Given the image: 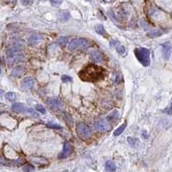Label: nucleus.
I'll list each match as a JSON object with an SVG mask.
<instances>
[{"instance_id": "nucleus-1", "label": "nucleus", "mask_w": 172, "mask_h": 172, "mask_svg": "<svg viewBox=\"0 0 172 172\" xmlns=\"http://www.w3.org/2000/svg\"><path fill=\"white\" fill-rule=\"evenodd\" d=\"M105 75L106 71L104 68L94 64L87 65L79 72V77L82 80L90 83H96L103 79Z\"/></svg>"}, {"instance_id": "nucleus-2", "label": "nucleus", "mask_w": 172, "mask_h": 172, "mask_svg": "<svg viewBox=\"0 0 172 172\" xmlns=\"http://www.w3.org/2000/svg\"><path fill=\"white\" fill-rule=\"evenodd\" d=\"M134 53L138 60L145 66H148L150 65V52L147 48L145 47H138L134 50Z\"/></svg>"}, {"instance_id": "nucleus-3", "label": "nucleus", "mask_w": 172, "mask_h": 172, "mask_svg": "<svg viewBox=\"0 0 172 172\" xmlns=\"http://www.w3.org/2000/svg\"><path fill=\"white\" fill-rule=\"evenodd\" d=\"M90 42L84 38H75L72 39L68 46V49L70 51H75L78 49H84L88 47Z\"/></svg>"}, {"instance_id": "nucleus-4", "label": "nucleus", "mask_w": 172, "mask_h": 172, "mask_svg": "<svg viewBox=\"0 0 172 172\" xmlns=\"http://www.w3.org/2000/svg\"><path fill=\"white\" fill-rule=\"evenodd\" d=\"M11 109L14 112H16V113H27V114L31 115L32 116L39 117V114L35 110L25 107V105L23 103H14L11 106Z\"/></svg>"}, {"instance_id": "nucleus-5", "label": "nucleus", "mask_w": 172, "mask_h": 172, "mask_svg": "<svg viewBox=\"0 0 172 172\" xmlns=\"http://www.w3.org/2000/svg\"><path fill=\"white\" fill-rule=\"evenodd\" d=\"M77 134L82 140H88L91 136V130L86 124L78 123L77 125Z\"/></svg>"}, {"instance_id": "nucleus-6", "label": "nucleus", "mask_w": 172, "mask_h": 172, "mask_svg": "<svg viewBox=\"0 0 172 172\" xmlns=\"http://www.w3.org/2000/svg\"><path fill=\"white\" fill-rule=\"evenodd\" d=\"M94 127L96 130L101 131V132H107V131H109L111 128L108 120L106 118H103V117H100L99 119H97L95 121Z\"/></svg>"}, {"instance_id": "nucleus-7", "label": "nucleus", "mask_w": 172, "mask_h": 172, "mask_svg": "<svg viewBox=\"0 0 172 172\" xmlns=\"http://www.w3.org/2000/svg\"><path fill=\"white\" fill-rule=\"evenodd\" d=\"M47 104L54 111H59V110H61L64 107V103L57 98V97H51V98H48L47 100Z\"/></svg>"}, {"instance_id": "nucleus-8", "label": "nucleus", "mask_w": 172, "mask_h": 172, "mask_svg": "<svg viewBox=\"0 0 172 172\" xmlns=\"http://www.w3.org/2000/svg\"><path fill=\"white\" fill-rule=\"evenodd\" d=\"M72 146L70 143H65L64 145V148H63V151L59 154V159H66L67 157H69L71 152H72Z\"/></svg>"}, {"instance_id": "nucleus-9", "label": "nucleus", "mask_w": 172, "mask_h": 172, "mask_svg": "<svg viewBox=\"0 0 172 172\" xmlns=\"http://www.w3.org/2000/svg\"><path fill=\"white\" fill-rule=\"evenodd\" d=\"M34 84L35 82L32 78H25L21 83V87L24 90H28L34 86Z\"/></svg>"}, {"instance_id": "nucleus-10", "label": "nucleus", "mask_w": 172, "mask_h": 172, "mask_svg": "<svg viewBox=\"0 0 172 172\" xmlns=\"http://www.w3.org/2000/svg\"><path fill=\"white\" fill-rule=\"evenodd\" d=\"M43 39H44L43 35L39 34H31L28 38V42L32 45H36V44L40 43V41H42Z\"/></svg>"}, {"instance_id": "nucleus-11", "label": "nucleus", "mask_w": 172, "mask_h": 172, "mask_svg": "<svg viewBox=\"0 0 172 172\" xmlns=\"http://www.w3.org/2000/svg\"><path fill=\"white\" fill-rule=\"evenodd\" d=\"M23 59H24V55L22 53L15 55V56H11V57H7V63L9 64V65H12L17 62L23 60Z\"/></svg>"}, {"instance_id": "nucleus-12", "label": "nucleus", "mask_w": 172, "mask_h": 172, "mask_svg": "<svg viewBox=\"0 0 172 172\" xmlns=\"http://www.w3.org/2000/svg\"><path fill=\"white\" fill-rule=\"evenodd\" d=\"M25 71V69H24V66L23 65H18V66H16L12 71H11V76L15 77V78H18L20 76H22Z\"/></svg>"}, {"instance_id": "nucleus-13", "label": "nucleus", "mask_w": 172, "mask_h": 172, "mask_svg": "<svg viewBox=\"0 0 172 172\" xmlns=\"http://www.w3.org/2000/svg\"><path fill=\"white\" fill-rule=\"evenodd\" d=\"M90 57L91 59V60L95 61V62H101L103 61V54L99 52V51H92L90 53Z\"/></svg>"}, {"instance_id": "nucleus-14", "label": "nucleus", "mask_w": 172, "mask_h": 172, "mask_svg": "<svg viewBox=\"0 0 172 172\" xmlns=\"http://www.w3.org/2000/svg\"><path fill=\"white\" fill-rule=\"evenodd\" d=\"M119 115H120V112H119V110L115 109V110H113V111H112V112L108 115L107 120H108V121L110 122V123L115 122V121L118 120Z\"/></svg>"}, {"instance_id": "nucleus-15", "label": "nucleus", "mask_w": 172, "mask_h": 172, "mask_svg": "<svg viewBox=\"0 0 172 172\" xmlns=\"http://www.w3.org/2000/svg\"><path fill=\"white\" fill-rule=\"evenodd\" d=\"M163 56L165 59H168L170 57H171V46L170 44H165L163 45Z\"/></svg>"}, {"instance_id": "nucleus-16", "label": "nucleus", "mask_w": 172, "mask_h": 172, "mask_svg": "<svg viewBox=\"0 0 172 172\" xmlns=\"http://www.w3.org/2000/svg\"><path fill=\"white\" fill-rule=\"evenodd\" d=\"M95 29H96V33H97L98 34L103 35V36H104V37H107V36H108V34H107V32H106V30H105L103 25L98 24V25L96 26Z\"/></svg>"}, {"instance_id": "nucleus-17", "label": "nucleus", "mask_w": 172, "mask_h": 172, "mask_svg": "<svg viewBox=\"0 0 172 172\" xmlns=\"http://www.w3.org/2000/svg\"><path fill=\"white\" fill-rule=\"evenodd\" d=\"M105 169H106L107 171L114 172L115 171V170H116V166H115V163H114L113 161L109 160V161H108V162L106 163V165H105Z\"/></svg>"}, {"instance_id": "nucleus-18", "label": "nucleus", "mask_w": 172, "mask_h": 172, "mask_svg": "<svg viewBox=\"0 0 172 172\" xmlns=\"http://www.w3.org/2000/svg\"><path fill=\"white\" fill-rule=\"evenodd\" d=\"M148 34H149L150 37H158V36H160V35L163 34V31H162L161 29H159V28H157V29H152V31L149 32Z\"/></svg>"}, {"instance_id": "nucleus-19", "label": "nucleus", "mask_w": 172, "mask_h": 172, "mask_svg": "<svg viewBox=\"0 0 172 172\" xmlns=\"http://www.w3.org/2000/svg\"><path fill=\"white\" fill-rule=\"evenodd\" d=\"M70 17V15H69V12L66 11V10H62L61 12H59V19L62 21V22H65L69 19Z\"/></svg>"}, {"instance_id": "nucleus-20", "label": "nucleus", "mask_w": 172, "mask_h": 172, "mask_svg": "<svg viewBox=\"0 0 172 172\" xmlns=\"http://www.w3.org/2000/svg\"><path fill=\"white\" fill-rule=\"evenodd\" d=\"M126 127H127V122H125V123H123L121 126H120V127L114 132V135H115V136H118V135L121 134L122 132L124 131V129L126 128Z\"/></svg>"}, {"instance_id": "nucleus-21", "label": "nucleus", "mask_w": 172, "mask_h": 172, "mask_svg": "<svg viewBox=\"0 0 172 172\" xmlns=\"http://www.w3.org/2000/svg\"><path fill=\"white\" fill-rule=\"evenodd\" d=\"M12 47H18L20 49H22L24 47H25V43L23 40H14L12 42Z\"/></svg>"}, {"instance_id": "nucleus-22", "label": "nucleus", "mask_w": 172, "mask_h": 172, "mask_svg": "<svg viewBox=\"0 0 172 172\" xmlns=\"http://www.w3.org/2000/svg\"><path fill=\"white\" fill-rule=\"evenodd\" d=\"M58 43L60 45V46H65V45H66L68 42H69V39H68V37H66V36H60L59 39H58Z\"/></svg>"}, {"instance_id": "nucleus-23", "label": "nucleus", "mask_w": 172, "mask_h": 172, "mask_svg": "<svg viewBox=\"0 0 172 172\" xmlns=\"http://www.w3.org/2000/svg\"><path fill=\"white\" fill-rule=\"evenodd\" d=\"M5 97L9 102H14V101L16 100V95L15 93H13V92H8L5 95Z\"/></svg>"}, {"instance_id": "nucleus-24", "label": "nucleus", "mask_w": 172, "mask_h": 172, "mask_svg": "<svg viewBox=\"0 0 172 172\" xmlns=\"http://www.w3.org/2000/svg\"><path fill=\"white\" fill-rule=\"evenodd\" d=\"M22 171L24 172H33L34 171V167L30 165H26L22 167Z\"/></svg>"}, {"instance_id": "nucleus-25", "label": "nucleus", "mask_w": 172, "mask_h": 172, "mask_svg": "<svg viewBox=\"0 0 172 172\" xmlns=\"http://www.w3.org/2000/svg\"><path fill=\"white\" fill-rule=\"evenodd\" d=\"M47 127H50V128H53V129H61V128H62V127H61L60 125H59V124H57V123H52V122L47 123Z\"/></svg>"}, {"instance_id": "nucleus-26", "label": "nucleus", "mask_w": 172, "mask_h": 172, "mask_svg": "<svg viewBox=\"0 0 172 172\" xmlns=\"http://www.w3.org/2000/svg\"><path fill=\"white\" fill-rule=\"evenodd\" d=\"M116 51H117V53H118L120 55H122V54H124V53L126 52V48H125L124 46L119 45V46L116 47Z\"/></svg>"}, {"instance_id": "nucleus-27", "label": "nucleus", "mask_w": 172, "mask_h": 172, "mask_svg": "<svg viewBox=\"0 0 172 172\" xmlns=\"http://www.w3.org/2000/svg\"><path fill=\"white\" fill-rule=\"evenodd\" d=\"M61 80L63 83H69V82H72V78L67 75H63L61 77Z\"/></svg>"}, {"instance_id": "nucleus-28", "label": "nucleus", "mask_w": 172, "mask_h": 172, "mask_svg": "<svg viewBox=\"0 0 172 172\" xmlns=\"http://www.w3.org/2000/svg\"><path fill=\"white\" fill-rule=\"evenodd\" d=\"M65 121H66L68 126L70 125V127H71V125H72V118L71 117V115L69 114H65Z\"/></svg>"}, {"instance_id": "nucleus-29", "label": "nucleus", "mask_w": 172, "mask_h": 172, "mask_svg": "<svg viewBox=\"0 0 172 172\" xmlns=\"http://www.w3.org/2000/svg\"><path fill=\"white\" fill-rule=\"evenodd\" d=\"M35 109L38 110L39 112H40L41 114H46V109L41 105H36L35 106Z\"/></svg>"}, {"instance_id": "nucleus-30", "label": "nucleus", "mask_w": 172, "mask_h": 172, "mask_svg": "<svg viewBox=\"0 0 172 172\" xmlns=\"http://www.w3.org/2000/svg\"><path fill=\"white\" fill-rule=\"evenodd\" d=\"M127 141H128V143H129L130 145H135L136 142H138V140H137L136 139H134V138H131V137L127 138Z\"/></svg>"}, {"instance_id": "nucleus-31", "label": "nucleus", "mask_w": 172, "mask_h": 172, "mask_svg": "<svg viewBox=\"0 0 172 172\" xmlns=\"http://www.w3.org/2000/svg\"><path fill=\"white\" fill-rule=\"evenodd\" d=\"M118 44H119V41H118V40H111L110 43H109V45H110L111 47H117V45H118Z\"/></svg>"}, {"instance_id": "nucleus-32", "label": "nucleus", "mask_w": 172, "mask_h": 172, "mask_svg": "<svg viewBox=\"0 0 172 172\" xmlns=\"http://www.w3.org/2000/svg\"><path fill=\"white\" fill-rule=\"evenodd\" d=\"M141 25H142V27H143L144 28H147V27H149V25H148V24L146 23V22L144 21V20L141 21Z\"/></svg>"}, {"instance_id": "nucleus-33", "label": "nucleus", "mask_w": 172, "mask_h": 172, "mask_svg": "<svg viewBox=\"0 0 172 172\" xmlns=\"http://www.w3.org/2000/svg\"><path fill=\"white\" fill-rule=\"evenodd\" d=\"M21 3H22L23 5H29V4H31L33 2H32V1H24V0H22V1H21Z\"/></svg>"}, {"instance_id": "nucleus-34", "label": "nucleus", "mask_w": 172, "mask_h": 172, "mask_svg": "<svg viewBox=\"0 0 172 172\" xmlns=\"http://www.w3.org/2000/svg\"><path fill=\"white\" fill-rule=\"evenodd\" d=\"M51 3H52L53 4H55V5H59V4H60L62 2H61V1H51Z\"/></svg>"}, {"instance_id": "nucleus-35", "label": "nucleus", "mask_w": 172, "mask_h": 172, "mask_svg": "<svg viewBox=\"0 0 172 172\" xmlns=\"http://www.w3.org/2000/svg\"><path fill=\"white\" fill-rule=\"evenodd\" d=\"M62 172H69L68 171H62Z\"/></svg>"}, {"instance_id": "nucleus-36", "label": "nucleus", "mask_w": 172, "mask_h": 172, "mask_svg": "<svg viewBox=\"0 0 172 172\" xmlns=\"http://www.w3.org/2000/svg\"><path fill=\"white\" fill-rule=\"evenodd\" d=\"M171 16H172V13H171Z\"/></svg>"}]
</instances>
